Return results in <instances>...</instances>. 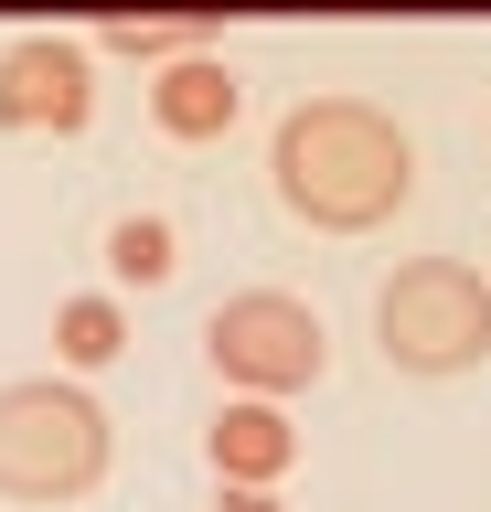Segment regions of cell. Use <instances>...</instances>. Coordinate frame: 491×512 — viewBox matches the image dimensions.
Returning a JSON list of instances; mask_svg holds the SVG:
<instances>
[{"instance_id":"6da1fadb","label":"cell","mask_w":491,"mask_h":512,"mask_svg":"<svg viewBox=\"0 0 491 512\" xmlns=\"http://www.w3.org/2000/svg\"><path fill=\"white\" fill-rule=\"evenodd\" d=\"M267 192L310 235H374L417 203V139L374 96H299L267 128Z\"/></svg>"},{"instance_id":"7a4b0ae2","label":"cell","mask_w":491,"mask_h":512,"mask_svg":"<svg viewBox=\"0 0 491 512\" xmlns=\"http://www.w3.org/2000/svg\"><path fill=\"white\" fill-rule=\"evenodd\" d=\"M107 459H118V427H107V406L75 374L0 384V502H22V512L86 502L107 480Z\"/></svg>"},{"instance_id":"3957f363","label":"cell","mask_w":491,"mask_h":512,"mask_svg":"<svg viewBox=\"0 0 491 512\" xmlns=\"http://www.w3.org/2000/svg\"><path fill=\"white\" fill-rule=\"evenodd\" d=\"M374 342L406 384H449L491 363V278L470 256H406L374 288Z\"/></svg>"},{"instance_id":"277c9868","label":"cell","mask_w":491,"mask_h":512,"mask_svg":"<svg viewBox=\"0 0 491 512\" xmlns=\"http://www.w3.org/2000/svg\"><path fill=\"white\" fill-rule=\"evenodd\" d=\"M203 352H214L225 395H267V406H289V395H310V384L331 374L321 310H310V299H289V288H235V299H214Z\"/></svg>"},{"instance_id":"5b68a950","label":"cell","mask_w":491,"mask_h":512,"mask_svg":"<svg viewBox=\"0 0 491 512\" xmlns=\"http://www.w3.org/2000/svg\"><path fill=\"white\" fill-rule=\"evenodd\" d=\"M97 118V43L22 32L0 43V139H75Z\"/></svg>"},{"instance_id":"8992f818","label":"cell","mask_w":491,"mask_h":512,"mask_svg":"<svg viewBox=\"0 0 491 512\" xmlns=\"http://www.w3.org/2000/svg\"><path fill=\"white\" fill-rule=\"evenodd\" d=\"M246 118V86H235L225 54H182L150 75V128L161 139H182V150H203V139H225V128Z\"/></svg>"},{"instance_id":"52a82bcc","label":"cell","mask_w":491,"mask_h":512,"mask_svg":"<svg viewBox=\"0 0 491 512\" xmlns=\"http://www.w3.org/2000/svg\"><path fill=\"white\" fill-rule=\"evenodd\" d=\"M203 448H214V480H235V491H278L289 459H299V427H289V406H267V395H225L214 427H203Z\"/></svg>"},{"instance_id":"ba28073f","label":"cell","mask_w":491,"mask_h":512,"mask_svg":"<svg viewBox=\"0 0 491 512\" xmlns=\"http://www.w3.org/2000/svg\"><path fill=\"white\" fill-rule=\"evenodd\" d=\"M129 352V310H118V288H75L65 310H54V363L65 374H107Z\"/></svg>"},{"instance_id":"9c48e42d","label":"cell","mask_w":491,"mask_h":512,"mask_svg":"<svg viewBox=\"0 0 491 512\" xmlns=\"http://www.w3.org/2000/svg\"><path fill=\"white\" fill-rule=\"evenodd\" d=\"M107 278L118 288H171L182 278V224L171 214H118L107 224Z\"/></svg>"},{"instance_id":"30bf717a","label":"cell","mask_w":491,"mask_h":512,"mask_svg":"<svg viewBox=\"0 0 491 512\" xmlns=\"http://www.w3.org/2000/svg\"><path fill=\"white\" fill-rule=\"evenodd\" d=\"M97 54L182 64V54H203V11H118V22H97Z\"/></svg>"},{"instance_id":"8fae6325","label":"cell","mask_w":491,"mask_h":512,"mask_svg":"<svg viewBox=\"0 0 491 512\" xmlns=\"http://www.w3.org/2000/svg\"><path fill=\"white\" fill-rule=\"evenodd\" d=\"M214 512H278V491H235V480H214Z\"/></svg>"}]
</instances>
